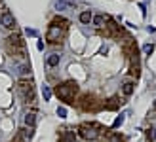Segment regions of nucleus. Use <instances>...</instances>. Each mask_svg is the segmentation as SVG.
Returning a JSON list of instances; mask_svg holds the SVG:
<instances>
[{
	"mask_svg": "<svg viewBox=\"0 0 156 142\" xmlns=\"http://www.w3.org/2000/svg\"><path fill=\"white\" fill-rule=\"evenodd\" d=\"M0 23H2V27H6V29H15V19L10 12L0 13Z\"/></svg>",
	"mask_w": 156,
	"mask_h": 142,
	"instance_id": "obj_7",
	"label": "nucleus"
},
{
	"mask_svg": "<svg viewBox=\"0 0 156 142\" xmlns=\"http://www.w3.org/2000/svg\"><path fill=\"white\" fill-rule=\"evenodd\" d=\"M34 123H36V114L34 112H29L25 116V127H34Z\"/></svg>",
	"mask_w": 156,
	"mask_h": 142,
	"instance_id": "obj_17",
	"label": "nucleus"
},
{
	"mask_svg": "<svg viewBox=\"0 0 156 142\" xmlns=\"http://www.w3.org/2000/svg\"><path fill=\"white\" fill-rule=\"evenodd\" d=\"M19 74L21 76H30V65H21L19 66Z\"/></svg>",
	"mask_w": 156,
	"mask_h": 142,
	"instance_id": "obj_19",
	"label": "nucleus"
},
{
	"mask_svg": "<svg viewBox=\"0 0 156 142\" xmlns=\"http://www.w3.org/2000/svg\"><path fill=\"white\" fill-rule=\"evenodd\" d=\"M124 123V114H120L118 117H116V120H114V123H112V127L116 129V127H120V125Z\"/></svg>",
	"mask_w": 156,
	"mask_h": 142,
	"instance_id": "obj_23",
	"label": "nucleus"
},
{
	"mask_svg": "<svg viewBox=\"0 0 156 142\" xmlns=\"http://www.w3.org/2000/svg\"><path fill=\"white\" fill-rule=\"evenodd\" d=\"M6 49L12 57H17V59H25L27 57V51H25V40L19 36V34H10L6 38Z\"/></svg>",
	"mask_w": 156,
	"mask_h": 142,
	"instance_id": "obj_1",
	"label": "nucleus"
},
{
	"mask_svg": "<svg viewBox=\"0 0 156 142\" xmlns=\"http://www.w3.org/2000/svg\"><path fill=\"white\" fill-rule=\"evenodd\" d=\"M15 137H17L21 142H30V138H33V127H23V129H19V133Z\"/></svg>",
	"mask_w": 156,
	"mask_h": 142,
	"instance_id": "obj_9",
	"label": "nucleus"
},
{
	"mask_svg": "<svg viewBox=\"0 0 156 142\" xmlns=\"http://www.w3.org/2000/svg\"><path fill=\"white\" fill-rule=\"evenodd\" d=\"M12 142H21V140H19V138H17V137H15V138H13V140H12Z\"/></svg>",
	"mask_w": 156,
	"mask_h": 142,
	"instance_id": "obj_28",
	"label": "nucleus"
},
{
	"mask_svg": "<svg viewBox=\"0 0 156 142\" xmlns=\"http://www.w3.org/2000/svg\"><path fill=\"white\" fill-rule=\"evenodd\" d=\"M59 135H61V140H65V142H74V131H73V129L63 127V129L59 131Z\"/></svg>",
	"mask_w": 156,
	"mask_h": 142,
	"instance_id": "obj_10",
	"label": "nucleus"
},
{
	"mask_svg": "<svg viewBox=\"0 0 156 142\" xmlns=\"http://www.w3.org/2000/svg\"><path fill=\"white\" fill-rule=\"evenodd\" d=\"M152 51H154V46L152 44H145L143 46V53L145 55H152Z\"/></svg>",
	"mask_w": 156,
	"mask_h": 142,
	"instance_id": "obj_22",
	"label": "nucleus"
},
{
	"mask_svg": "<svg viewBox=\"0 0 156 142\" xmlns=\"http://www.w3.org/2000/svg\"><path fill=\"white\" fill-rule=\"evenodd\" d=\"M91 19H93L91 12H82V13H80V23H84V25H88V23H91Z\"/></svg>",
	"mask_w": 156,
	"mask_h": 142,
	"instance_id": "obj_18",
	"label": "nucleus"
},
{
	"mask_svg": "<svg viewBox=\"0 0 156 142\" xmlns=\"http://www.w3.org/2000/svg\"><path fill=\"white\" fill-rule=\"evenodd\" d=\"M55 8H57L59 12L65 10V8H67V2H63V0H57V2H55Z\"/></svg>",
	"mask_w": 156,
	"mask_h": 142,
	"instance_id": "obj_25",
	"label": "nucleus"
},
{
	"mask_svg": "<svg viewBox=\"0 0 156 142\" xmlns=\"http://www.w3.org/2000/svg\"><path fill=\"white\" fill-rule=\"evenodd\" d=\"M131 59V68H129V74L133 78H139V74H141V65H139V55H133Z\"/></svg>",
	"mask_w": 156,
	"mask_h": 142,
	"instance_id": "obj_8",
	"label": "nucleus"
},
{
	"mask_svg": "<svg viewBox=\"0 0 156 142\" xmlns=\"http://www.w3.org/2000/svg\"><path fill=\"white\" fill-rule=\"evenodd\" d=\"M57 116H59V117H67V108H65V106H59V108H57Z\"/></svg>",
	"mask_w": 156,
	"mask_h": 142,
	"instance_id": "obj_24",
	"label": "nucleus"
},
{
	"mask_svg": "<svg viewBox=\"0 0 156 142\" xmlns=\"http://www.w3.org/2000/svg\"><path fill=\"white\" fill-rule=\"evenodd\" d=\"M46 40H48L50 44H61L65 40V30L59 29V27H50L48 29V34H46Z\"/></svg>",
	"mask_w": 156,
	"mask_h": 142,
	"instance_id": "obj_6",
	"label": "nucleus"
},
{
	"mask_svg": "<svg viewBox=\"0 0 156 142\" xmlns=\"http://www.w3.org/2000/svg\"><path fill=\"white\" fill-rule=\"evenodd\" d=\"M152 114H156V100H154V104H152Z\"/></svg>",
	"mask_w": 156,
	"mask_h": 142,
	"instance_id": "obj_27",
	"label": "nucleus"
},
{
	"mask_svg": "<svg viewBox=\"0 0 156 142\" xmlns=\"http://www.w3.org/2000/svg\"><path fill=\"white\" fill-rule=\"evenodd\" d=\"M55 95L59 100H65V102H73V99L78 95V83L76 82H65L55 87Z\"/></svg>",
	"mask_w": 156,
	"mask_h": 142,
	"instance_id": "obj_2",
	"label": "nucleus"
},
{
	"mask_svg": "<svg viewBox=\"0 0 156 142\" xmlns=\"http://www.w3.org/2000/svg\"><path fill=\"white\" fill-rule=\"evenodd\" d=\"M27 34H29V36H36V30H33V29H27Z\"/></svg>",
	"mask_w": 156,
	"mask_h": 142,
	"instance_id": "obj_26",
	"label": "nucleus"
},
{
	"mask_svg": "<svg viewBox=\"0 0 156 142\" xmlns=\"http://www.w3.org/2000/svg\"><path fill=\"white\" fill-rule=\"evenodd\" d=\"M51 25L53 27H59V29H67L69 25H71V21L69 19H65V17H61V15H55V17H53V21H51Z\"/></svg>",
	"mask_w": 156,
	"mask_h": 142,
	"instance_id": "obj_11",
	"label": "nucleus"
},
{
	"mask_svg": "<svg viewBox=\"0 0 156 142\" xmlns=\"http://www.w3.org/2000/svg\"><path fill=\"white\" fill-rule=\"evenodd\" d=\"M59 61H61V55L57 53H51L48 59H46V63H48V66H57L59 65Z\"/></svg>",
	"mask_w": 156,
	"mask_h": 142,
	"instance_id": "obj_16",
	"label": "nucleus"
},
{
	"mask_svg": "<svg viewBox=\"0 0 156 142\" xmlns=\"http://www.w3.org/2000/svg\"><path fill=\"white\" fill-rule=\"evenodd\" d=\"M105 142H126V138H124L122 135H118V133H107V137H105Z\"/></svg>",
	"mask_w": 156,
	"mask_h": 142,
	"instance_id": "obj_12",
	"label": "nucleus"
},
{
	"mask_svg": "<svg viewBox=\"0 0 156 142\" xmlns=\"http://www.w3.org/2000/svg\"><path fill=\"white\" fill-rule=\"evenodd\" d=\"M105 21H108V17H107V15H103V13H99V15H93V19H91V23H93V25H95V27H103V23Z\"/></svg>",
	"mask_w": 156,
	"mask_h": 142,
	"instance_id": "obj_15",
	"label": "nucleus"
},
{
	"mask_svg": "<svg viewBox=\"0 0 156 142\" xmlns=\"http://www.w3.org/2000/svg\"><path fill=\"white\" fill-rule=\"evenodd\" d=\"M133 91H135V83H133V82H124V83H122V93L126 95V97L133 95Z\"/></svg>",
	"mask_w": 156,
	"mask_h": 142,
	"instance_id": "obj_13",
	"label": "nucleus"
},
{
	"mask_svg": "<svg viewBox=\"0 0 156 142\" xmlns=\"http://www.w3.org/2000/svg\"><path fill=\"white\" fill-rule=\"evenodd\" d=\"M120 102H122V100H118L116 97H111L108 100H105V104H103V106H105L107 110H116V108L120 106Z\"/></svg>",
	"mask_w": 156,
	"mask_h": 142,
	"instance_id": "obj_14",
	"label": "nucleus"
},
{
	"mask_svg": "<svg viewBox=\"0 0 156 142\" xmlns=\"http://www.w3.org/2000/svg\"><path fill=\"white\" fill-rule=\"evenodd\" d=\"M147 138H149L151 142H154V140H156V127H151L149 131H147Z\"/></svg>",
	"mask_w": 156,
	"mask_h": 142,
	"instance_id": "obj_21",
	"label": "nucleus"
},
{
	"mask_svg": "<svg viewBox=\"0 0 156 142\" xmlns=\"http://www.w3.org/2000/svg\"><path fill=\"white\" fill-rule=\"evenodd\" d=\"M59 142H65V140H59Z\"/></svg>",
	"mask_w": 156,
	"mask_h": 142,
	"instance_id": "obj_29",
	"label": "nucleus"
},
{
	"mask_svg": "<svg viewBox=\"0 0 156 142\" xmlns=\"http://www.w3.org/2000/svg\"><path fill=\"white\" fill-rule=\"evenodd\" d=\"M17 91L21 93V97L25 99L27 102H30V104H34V83L27 80V78H21V80L17 82Z\"/></svg>",
	"mask_w": 156,
	"mask_h": 142,
	"instance_id": "obj_4",
	"label": "nucleus"
},
{
	"mask_svg": "<svg viewBox=\"0 0 156 142\" xmlns=\"http://www.w3.org/2000/svg\"><path fill=\"white\" fill-rule=\"evenodd\" d=\"M78 106H80V110H84V112H97V110L101 108V100H97L95 95H82V99L78 100Z\"/></svg>",
	"mask_w": 156,
	"mask_h": 142,
	"instance_id": "obj_5",
	"label": "nucleus"
},
{
	"mask_svg": "<svg viewBox=\"0 0 156 142\" xmlns=\"http://www.w3.org/2000/svg\"><path fill=\"white\" fill-rule=\"evenodd\" d=\"M101 131H103V127H101L99 123H95V121H86V123H82L80 127H78V135H80L84 140H97L99 137H101Z\"/></svg>",
	"mask_w": 156,
	"mask_h": 142,
	"instance_id": "obj_3",
	"label": "nucleus"
},
{
	"mask_svg": "<svg viewBox=\"0 0 156 142\" xmlns=\"http://www.w3.org/2000/svg\"><path fill=\"white\" fill-rule=\"evenodd\" d=\"M42 97H44V100H50L51 99V89L48 87V85H44V87H42Z\"/></svg>",
	"mask_w": 156,
	"mask_h": 142,
	"instance_id": "obj_20",
	"label": "nucleus"
}]
</instances>
